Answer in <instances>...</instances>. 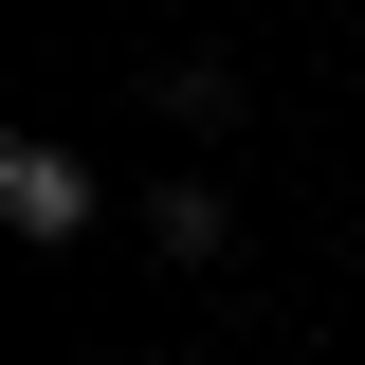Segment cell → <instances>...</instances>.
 I'll return each mask as SVG.
<instances>
[{
  "label": "cell",
  "instance_id": "1",
  "mask_svg": "<svg viewBox=\"0 0 365 365\" xmlns=\"http://www.w3.org/2000/svg\"><path fill=\"white\" fill-rule=\"evenodd\" d=\"M0 220L37 237V256H55V237H91V165H73L55 128H19V146H0Z\"/></svg>",
  "mask_w": 365,
  "mask_h": 365
},
{
  "label": "cell",
  "instance_id": "2",
  "mask_svg": "<svg viewBox=\"0 0 365 365\" xmlns=\"http://www.w3.org/2000/svg\"><path fill=\"white\" fill-rule=\"evenodd\" d=\"M146 256H165V274H220V256H237V201H220L201 165H182V182H146Z\"/></svg>",
  "mask_w": 365,
  "mask_h": 365
},
{
  "label": "cell",
  "instance_id": "3",
  "mask_svg": "<svg viewBox=\"0 0 365 365\" xmlns=\"http://www.w3.org/2000/svg\"><path fill=\"white\" fill-rule=\"evenodd\" d=\"M146 110H165L182 146H220L237 110H256V91H237V55H165V73H146Z\"/></svg>",
  "mask_w": 365,
  "mask_h": 365
},
{
  "label": "cell",
  "instance_id": "4",
  "mask_svg": "<svg viewBox=\"0 0 365 365\" xmlns=\"http://www.w3.org/2000/svg\"><path fill=\"white\" fill-rule=\"evenodd\" d=\"M128 365H165V347H128Z\"/></svg>",
  "mask_w": 365,
  "mask_h": 365
}]
</instances>
